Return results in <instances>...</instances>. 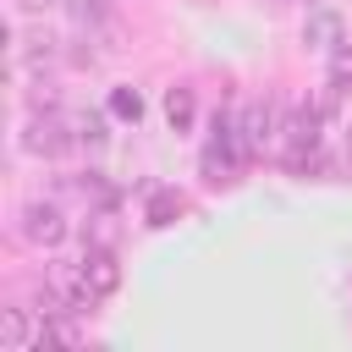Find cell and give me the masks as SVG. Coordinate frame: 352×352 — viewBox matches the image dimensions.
<instances>
[{
	"mask_svg": "<svg viewBox=\"0 0 352 352\" xmlns=\"http://www.w3.org/2000/svg\"><path fill=\"white\" fill-rule=\"evenodd\" d=\"M242 160H248V148H242V138H236V126L214 116V138L204 143V176H209V182H231Z\"/></svg>",
	"mask_w": 352,
	"mask_h": 352,
	"instance_id": "obj_1",
	"label": "cell"
},
{
	"mask_svg": "<svg viewBox=\"0 0 352 352\" xmlns=\"http://www.w3.org/2000/svg\"><path fill=\"white\" fill-rule=\"evenodd\" d=\"M22 236L33 242V248H60V236H66V214H60V204H44V198H33V204H22Z\"/></svg>",
	"mask_w": 352,
	"mask_h": 352,
	"instance_id": "obj_2",
	"label": "cell"
},
{
	"mask_svg": "<svg viewBox=\"0 0 352 352\" xmlns=\"http://www.w3.org/2000/svg\"><path fill=\"white\" fill-rule=\"evenodd\" d=\"M77 270H82V286H88L94 297H110V292L121 286V264H116L110 242H94V248L77 258Z\"/></svg>",
	"mask_w": 352,
	"mask_h": 352,
	"instance_id": "obj_3",
	"label": "cell"
},
{
	"mask_svg": "<svg viewBox=\"0 0 352 352\" xmlns=\"http://www.w3.org/2000/svg\"><path fill=\"white\" fill-rule=\"evenodd\" d=\"M231 126H236V138H242V148H248V160H253V154H264V143H270V132H275V104H270V99H253V104H242V116H236Z\"/></svg>",
	"mask_w": 352,
	"mask_h": 352,
	"instance_id": "obj_4",
	"label": "cell"
},
{
	"mask_svg": "<svg viewBox=\"0 0 352 352\" xmlns=\"http://www.w3.org/2000/svg\"><path fill=\"white\" fill-rule=\"evenodd\" d=\"M319 121H324V110H319V104H297V110H286L280 132H286L292 154H314V148H319Z\"/></svg>",
	"mask_w": 352,
	"mask_h": 352,
	"instance_id": "obj_5",
	"label": "cell"
},
{
	"mask_svg": "<svg viewBox=\"0 0 352 352\" xmlns=\"http://www.w3.org/2000/svg\"><path fill=\"white\" fill-rule=\"evenodd\" d=\"M22 148L28 154H60V148H72V126L60 116H33L22 132Z\"/></svg>",
	"mask_w": 352,
	"mask_h": 352,
	"instance_id": "obj_6",
	"label": "cell"
},
{
	"mask_svg": "<svg viewBox=\"0 0 352 352\" xmlns=\"http://www.w3.org/2000/svg\"><path fill=\"white\" fill-rule=\"evenodd\" d=\"M0 346H6V352H28V346H44V324L33 330L28 308H6V314H0Z\"/></svg>",
	"mask_w": 352,
	"mask_h": 352,
	"instance_id": "obj_7",
	"label": "cell"
},
{
	"mask_svg": "<svg viewBox=\"0 0 352 352\" xmlns=\"http://www.w3.org/2000/svg\"><path fill=\"white\" fill-rule=\"evenodd\" d=\"M341 33H346V28H341L336 11H308V22H302V44H308V50H341V44H346Z\"/></svg>",
	"mask_w": 352,
	"mask_h": 352,
	"instance_id": "obj_8",
	"label": "cell"
},
{
	"mask_svg": "<svg viewBox=\"0 0 352 352\" xmlns=\"http://www.w3.org/2000/svg\"><path fill=\"white\" fill-rule=\"evenodd\" d=\"M165 121H170V132H187V126L198 121V99H192V88H165Z\"/></svg>",
	"mask_w": 352,
	"mask_h": 352,
	"instance_id": "obj_9",
	"label": "cell"
},
{
	"mask_svg": "<svg viewBox=\"0 0 352 352\" xmlns=\"http://www.w3.org/2000/svg\"><path fill=\"white\" fill-rule=\"evenodd\" d=\"M66 126H72V143H82V148L104 143V116L99 110H77V116H66Z\"/></svg>",
	"mask_w": 352,
	"mask_h": 352,
	"instance_id": "obj_10",
	"label": "cell"
},
{
	"mask_svg": "<svg viewBox=\"0 0 352 352\" xmlns=\"http://www.w3.org/2000/svg\"><path fill=\"white\" fill-rule=\"evenodd\" d=\"M110 116L138 126V121H143V94H138V88H110Z\"/></svg>",
	"mask_w": 352,
	"mask_h": 352,
	"instance_id": "obj_11",
	"label": "cell"
},
{
	"mask_svg": "<svg viewBox=\"0 0 352 352\" xmlns=\"http://www.w3.org/2000/svg\"><path fill=\"white\" fill-rule=\"evenodd\" d=\"M330 88L336 94H352V44L330 50Z\"/></svg>",
	"mask_w": 352,
	"mask_h": 352,
	"instance_id": "obj_12",
	"label": "cell"
},
{
	"mask_svg": "<svg viewBox=\"0 0 352 352\" xmlns=\"http://www.w3.org/2000/svg\"><path fill=\"white\" fill-rule=\"evenodd\" d=\"M22 60H28V66H50V60H55V38H50V33L22 38Z\"/></svg>",
	"mask_w": 352,
	"mask_h": 352,
	"instance_id": "obj_13",
	"label": "cell"
},
{
	"mask_svg": "<svg viewBox=\"0 0 352 352\" xmlns=\"http://www.w3.org/2000/svg\"><path fill=\"white\" fill-rule=\"evenodd\" d=\"M176 209H182V198H176V192H154V198H148V226H170V220H176Z\"/></svg>",
	"mask_w": 352,
	"mask_h": 352,
	"instance_id": "obj_14",
	"label": "cell"
},
{
	"mask_svg": "<svg viewBox=\"0 0 352 352\" xmlns=\"http://www.w3.org/2000/svg\"><path fill=\"white\" fill-rule=\"evenodd\" d=\"M16 6H22V11H50L55 0H16Z\"/></svg>",
	"mask_w": 352,
	"mask_h": 352,
	"instance_id": "obj_15",
	"label": "cell"
},
{
	"mask_svg": "<svg viewBox=\"0 0 352 352\" xmlns=\"http://www.w3.org/2000/svg\"><path fill=\"white\" fill-rule=\"evenodd\" d=\"M346 148H352V132H346Z\"/></svg>",
	"mask_w": 352,
	"mask_h": 352,
	"instance_id": "obj_16",
	"label": "cell"
},
{
	"mask_svg": "<svg viewBox=\"0 0 352 352\" xmlns=\"http://www.w3.org/2000/svg\"><path fill=\"white\" fill-rule=\"evenodd\" d=\"M99 6H110V0H99Z\"/></svg>",
	"mask_w": 352,
	"mask_h": 352,
	"instance_id": "obj_17",
	"label": "cell"
}]
</instances>
